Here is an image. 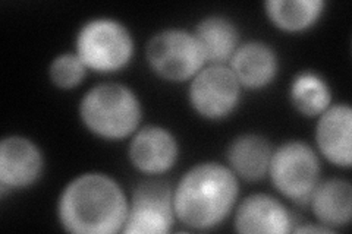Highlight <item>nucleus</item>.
<instances>
[{"instance_id": "f257e3e1", "label": "nucleus", "mask_w": 352, "mask_h": 234, "mask_svg": "<svg viewBox=\"0 0 352 234\" xmlns=\"http://www.w3.org/2000/svg\"><path fill=\"white\" fill-rule=\"evenodd\" d=\"M129 196L115 177L103 172L75 176L58 198L56 214L60 227L72 234L122 233Z\"/></svg>"}, {"instance_id": "f03ea898", "label": "nucleus", "mask_w": 352, "mask_h": 234, "mask_svg": "<svg viewBox=\"0 0 352 234\" xmlns=\"http://www.w3.org/2000/svg\"><path fill=\"white\" fill-rule=\"evenodd\" d=\"M238 176L226 163L191 165L173 187L176 221L194 231H210L234 214L239 200Z\"/></svg>"}, {"instance_id": "7ed1b4c3", "label": "nucleus", "mask_w": 352, "mask_h": 234, "mask_svg": "<svg viewBox=\"0 0 352 234\" xmlns=\"http://www.w3.org/2000/svg\"><path fill=\"white\" fill-rule=\"evenodd\" d=\"M141 98L129 85L102 82L81 97L78 117L93 137L103 141L129 139L142 124Z\"/></svg>"}, {"instance_id": "20e7f679", "label": "nucleus", "mask_w": 352, "mask_h": 234, "mask_svg": "<svg viewBox=\"0 0 352 234\" xmlns=\"http://www.w3.org/2000/svg\"><path fill=\"white\" fill-rule=\"evenodd\" d=\"M74 51L88 72L110 75L126 69L135 58V38L122 21L96 16L76 31Z\"/></svg>"}, {"instance_id": "39448f33", "label": "nucleus", "mask_w": 352, "mask_h": 234, "mask_svg": "<svg viewBox=\"0 0 352 234\" xmlns=\"http://www.w3.org/2000/svg\"><path fill=\"white\" fill-rule=\"evenodd\" d=\"M267 177L280 196L307 205L322 180L320 155L305 141H285L273 148Z\"/></svg>"}, {"instance_id": "423d86ee", "label": "nucleus", "mask_w": 352, "mask_h": 234, "mask_svg": "<svg viewBox=\"0 0 352 234\" xmlns=\"http://www.w3.org/2000/svg\"><path fill=\"white\" fill-rule=\"evenodd\" d=\"M146 62L150 71L166 82H190L207 65L192 30L163 28L148 38Z\"/></svg>"}, {"instance_id": "0eeeda50", "label": "nucleus", "mask_w": 352, "mask_h": 234, "mask_svg": "<svg viewBox=\"0 0 352 234\" xmlns=\"http://www.w3.org/2000/svg\"><path fill=\"white\" fill-rule=\"evenodd\" d=\"M241 84L228 65H206L188 82V103L207 121H223L242 102Z\"/></svg>"}, {"instance_id": "6e6552de", "label": "nucleus", "mask_w": 352, "mask_h": 234, "mask_svg": "<svg viewBox=\"0 0 352 234\" xmlns=\"http://www.w3.org/2000/svg\"><path fill=\"white\" fill-rule=\"evenodd\" d=\"M175 222L173 187L168 182L147 177L132 189L124 234H168Z\"/></svg>"}, {"instance_id": "1a4fd4ad", "label": "nucleus", "mask_w": 352, "mask_h": 234, "mask_svg": "<svg viewBox=\"0 0 352 234\" xmlns=\"http://www.w3.org/2000/svg\"><path fill=\"white\" fill-rule=\"evenodd\" d=\"M46 159L40 145L28 137L8 135L0 141V191H25L40 182Z\"/></svg>"}, {"instance_id": "9d476101", "label": "nucleus", "mask_w": 352, "mask_h": 234, "mask_svg": "<svg viewBox=\"0 0 352 234\" xmlns=\"http://www.w3.org/2000/svg\"><path fill=\"white\" fill-rule=\"evenodd\" d=\"M181 147L175 133L163 125H141L129 138L128 160L147 177L169 173L179 160Z\"/></svg>"}, {"instance_id": "9b49d317", "label": "nucleus", "mask_w": 352, "mask_h": 234, "mask_svg": "<svg viewBox=\"0 0 352 234\" xmlns=\"http://www.w3.org/2000/svg\"><path fill=\"white\" fill-rule=\"evenodd\" d=\"M234 229L244 234H288L295 226L291 211L276 196L254 192L238 200Z\"/></svg>"}, {"instance_id": "f8f14e48", "label": "nucleus", "mask_w": 352, "mask_h": 234, "mask_svg": "<svg viewBox=\"0 0 352 234\" xmlns=\"http://www.w3.org/2000/svg\"><path fill=\"white\" fill-rule=\"evenodd\" d=\"M228 66L244 91H263L276 82L280 71L279 54L263 40L242 41Z\"/></svg>"}, {"instance_id": "ddd939ff", "label": "nucleus", "mask_w": 352, "mask_h": 234, "mask_svg": "<svg viewBox=\"0 0 352 234\" xmlns=\"http://www.w3.org/2000/svg\"><path fill=\"white\" fill-rule=\"evenodd\" d=\"M314 141L320 157L338 169H351L352 108L348 103H333L317 117Z\"/></svg>"}, {"instance_id": "4468645a", "label": "nucleus", "mask_w": 352, "mask_h": 234, "mask_svg": "<svg viewBox=\"0 0 352 234\" xmlns=\"http://www.w3.org/2000/svg\"><path fill=\"white\" fill-rule=\"evenodd\" d=\"M273 145L261 133H241L228 143L226 164L239 180L256 183L266 179Z\"/></svg>"}, {"instance_id": "2eb2a0df", "label": "nucleus", "mask_w": 352, "mask_h": 234, "mask_svg": "<svg viewBox=\"0 0 352 234\" xmlns=\"http://www.w3.org/2000/svg\"><path fill=\"white\" fill-rule=\"evenodd\" d=\"M307 207H310L317 222L335 233L351 224L352 185L342 177L322 179L314 189Z\"/></svg>"}, {"instance_id": "dca6fc26", "label": "nucleus", "mask_w": 352, "mask_h": 234, "mask_svg": "<svg viewBox=\"0 0 352 234\" xmlns=\"http://www.w3.org/2000/svg\"><path fill=\"white\" fill-rule=\"evenodd\" d=\"M207 65H228L242 43L236 22L222 14L203 16L192 28Z\"/></svg>"}, {"instance_id": "f3484780", "label": "nucleus", "mask_w": 352, "mask_h": 234, "mask_svg": "<svg viewBox=\"0 0 352 234\" xmlns=\"http://www.w3.org/2000/svg\"><path fill=\"white\" fill-rule=\"evenodd\" d=\"M324 0H266L264 15L270 24L286 34L310 31L326 14Z\"/></svg>"}, {"instance_id": "a211bd4d", "label": "nucleus", "mask_w": 352, "mask_h": 234, "mask_svg": "<svg viewBox=\"0 0 352 234\" xmlns=\"http://www.w3.org/2000/svg\"><path fill=\"white\" fill-rule=\"evenodd\" d=\"M288 95L296 113L310 119H317L335 103L330 82L320 72L310 69L294 75Z\"/></svg>"}, {"instance_id": "6ab92c4d", "label": "nucleus", "mask_w": 352, "mask_h": 234, "mask_svg": "<svg viewBox=\"0 0 352 234\" xmlns=\"http://www.w3.org/2000/svg\"><path fill=\"white\" fill-rule=\"evenodd\" d=\"M87 73L88 69L75 51H63L54 56L47 69L50 82L63 91H69L80 86L84 82Z\"/></svg>"}, {"instance_id": "aec40b11", "label": "nucleus", "mask_w": 352, "mask_h": 234, "mask_svg": "<svg viewBox=\"0 0 352 234\" xmlns=\"http://www.w3.org/2000/svg\"><path fill=\"white\" fill-rule=\"evenodd\" d=\"M292 233H323V234H330V233H335L332 229H329L320 222H305V224H298V226H294Z\"/></svg>"}]
</instances>
